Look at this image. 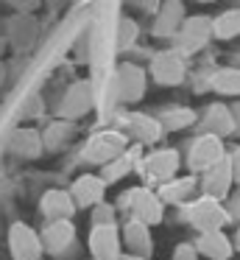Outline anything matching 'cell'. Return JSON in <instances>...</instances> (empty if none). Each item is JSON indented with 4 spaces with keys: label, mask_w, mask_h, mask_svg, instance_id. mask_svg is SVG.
Instances as JSON below:
<instances>
[{
    "label": "cell",
    "mask_w": 240,
    "mask_h": 260,
    "mask_svg": "<svg viewBox=\"0 0 240 260\" xmlns=\"http://www.w3.org/2000/svg\"><path fill=\"white\" fill-rule=\"evenodd\" d=\"M117 3H100L95 6L87 28V62H89V81L95 87V107L100 115H109L117 109L115 98V70H117Z\"/></svg>",
    "instance_id": "6da1fadb"
},
{
    "label": "cell",
    "mask_w": 240,
    "mask_h": 260,
    "mask_svg": "<svg viewBox=\"0 0 240 260\" xmlns=\"http://www.w3.org/2000/svg\"><path fill=\"white\" fill-rule=\"evenodd\" d=\"M128 146H131V140H128L120 129H98L95 135H89L87 143H84L81 159L89 165L104 168V165H109L112 159H117L120 154H126Z\"/></svg>",
    "instance_id": "7a4b0ae2"
},
{
    "label": "cell",
    "mask_w": 240,
    "mask_h": 260,
    "mask_svg": "<svg viewBox=\"0 0 240 260\" xmlns=\"http://www.w3.org/2000/svg\"><path fill=\"white\" fill-rule=\"evenodd\" d=\"M117 207L126 210L128 218H137L148 226L162 224V218H165V204H162V199L151 187H143V185L123 190L120 199H117Z\"/></svg>",
    "instance_id": "3957f363"
},
{
    "label": "cell",
    "mask_w": 240,
    "mask_h": 260,
    "mask_svg": "<svg viewBox=\"0 0 240 260\" xmlns=\"http://www.w3.org/2000/svg\"><path fill=\"white\" fill-rule=\"evenodd\" d=\"M184 215H187V221L198 230V235H204V232H218V230H223V224L232 221L229 210L210 196L190 199L187 207H184Z\"/></svg>",
    "instance_id": "277c9868"
},
{
    "label": "cell",
    "mask_w": 240,
    "mask_h": 260,
    "mask_svg": "<svg viewBox=\"0 0 240 260\" xmlns=\"http://www.w3.org/2000/svg\"><path fill=\"white\" fill-rule=\"evenodd\" d=\"M115 129H120L123 135L131 140L137 146H151V143H156L162 137V123L159 118H154V115H145V112H134V109H126V112L117 115V126Z\"/></svg>",
    "instance_id": "5b68a950"
},
{
    "label": "cell",
    "mask_w": 240,
    "mask_h": 260,
    "mask_svg": "<svg viewBox=\"0 0 240 260\" xmlns=\"http://www.w3.org/2000/svg\"><path fill=\"white\" fill-rule=\"evenodd\" d=\"M145 87H148V73L134 62H120L115 70V98L117 107L120 104H137L143 101Z\"/></svg>",
    "instance_id": "8992f818"
},
{
    "label": "cell",
    "mask_w": 240,
    "mask_h": 260,
    "mask_svg": "<svg viewBox=\"0 0 240 260\" xmlns=\"http://www.w3.org/2000/svg\"><path fill=\"white\" fill-rule=\"evenodd\" d=\"M9 254L11 260H42L45 257V246H42V235L33 230L25 221H14L9 226Z\"/></svg>",
    "instance_id": "52a82bcc"
},
{
    "label": "cell",
    "mask_w": 240,
    "mask_h": 260,
    "mask_svg": "<svg viewBox=\"0 0 240 260\" xmlns=\"http://www.w3.org/2000/svg\"><path fill=\"white\" fill-rule=\"evenodd\" d=\"M179 165H182V157H179L176 148H156V151H148L143 157L140 171H143L145 182L165 185V182L179 176Z\"/></svg>",
    "instance_id": "ba28073f"
},
{
    "label": "cell",
    "mask_w": 240,
    "mask_h": 260,
    "mask_svg": "<svg viewBox=\"0 0 240 260\" xmlns=\"http://www.w3.org/2000/svg\"><path fill=\"white\" fill-rule=\"evenodd\" d=\"M226 159V148H223V140L215 135H201L193 140V146H190L187 151V168L193 171V174H207L210 168H215L218 162H223Z\"/></svg>",
    "instance_id": "9c48e42d"
},
{
    "label": "cell",
    "mask_w": 240,
    "mask_h": 260,
    "mask_svg": "<svg viewBox=\"0 0 240 260\" xmlns=\"http://www.w3.org/2000/svg\"><path fill=\"white\" fill-rule=\"evenodd\" d=\"M95 107V87L89 79H78L73 81L70 87L64 90L61 95V104H59V115L67 120H78L84 118L87 112H92Z\"/></svg>",
    "instance_id": "30bf717a"
},
{
    "label": "cell",
    "mask_w": 240,
    "mask_h": 260,
    "mask_svg": "<svg viewBox=\"0 0 240 260\" xmlns=\"http://www.w3.org/2000/svg\"><path fill=\"white\" fill-rule=\"evenodd\" d=\"M87 249L92 260H123V238L117 224L92 226L87 235Z\"/></svg>",
    "instance_id": "8fae6325"
},
{
    "label": "cell",
    "mask_w": 240,
    "mask_h": 260,
    "mask_svg": "<svg viewBox=\"0 0 240 260\" xmlns=\"http://www.w3.org/2000/svg\"><path fill=\"white\" fill-rule=\"evenodd\" d=\"M184 73H187V68H184V56L176 51V48H173V51L154 53V59H151V64H148V76L156 81V84H162V87L182 84Z\"/></svg>",
    "instance_id": "7c38bea8"
},
{
    "label": "cell",
    "mask_w": 240,
    "mask_h": 260,
    "mask_svg": "<svg viewBox=\"0 0 240 260\" xmlns=\"http://www.w3.org/2000/svg\"><path fill=\"white\" fill-rule=\"evenodd\" d=\"M212 37V20L207 14H193V17H184L182 28L176 34V51L182 56L195 53L198 48H204Z\"/></svg>",
    "instance_id": "4fadbf2b"
},
{
    "label": "cell",
    "mask_w": 240,
    "mask_h": 260,
    "mask_svg": "<svg viewBox=\"0 0 240 260\" xmlns=\"http://www.w3.org/2000/svg\"><path fill=\"white\" fill-rule=\"evenodd\" d=\"M106 182L100 179V174H81L73 179V185L67 187L76 202L78 210H95L98 204L106 202Z\"/></svg>",
    "instance_id": "5bb4252c"
},
{
    "label": "cell",
    "mask_w": 240,
    "mask_h": 260,
    "mask_svg": "<svg viewBox=\"0 0 240 260\" xmlns=\"http://www.w3.org/2000/svg\"><path fill=\"white\" fill-rule=\"evenodd\" d=\"M76 210H78L76 202H73L70 190H64V187H50L39 199V213L48 224L50 221H73Z\"/></svg>",
    "instance_id": "9a60e30c"
},
{
    "label": "cell",
    "mask_w": 240,
    "mask_h": 260,
    "mask_svg": "<svg viewBox=\"0 0 240 260\" xmlns=\"http://www.w3.org/2000/svg\"><path fill=\"white\" fill-rule=\"evenodd\" d=\"M120 238H123V246L128 249L126 254H137V257H151L154 252V238H151V226L143 224L137 218H128L120 230Z\"/></svg>",
    "instance_id": "2e32d148"
},
{
    "label": "cell",
    "mask_w": 240,
    "mask_h": 260,
    "mask_svg": "<svg viewBox=\"0 0 240 260\" xmlns=\"http://www.w3.org/2000/svg\"><path fill=\"white\" fill-rule=\"evenodd\" d=\"M39 235H42V246L48 254H64L76 243V224L73 221H50Z\"/></svg>",
    "instance_id": "e0dca14e"
},
{
    "label": "cell",
    "mask_w": 240,
    "mask_h": 260,
    "mask_svg": "<svg viewBox=\"0 0 240 260\" xmlns=\"http://www.w3.org/2000/svg\"><path fill=\"white\" fill-rule=\"evenodd\" d=\"M232 182H234V176H232V165H229V157H226L215 168L201 174V190H204V196L215 199V202H223L229 196V190H232Z\"/></svg>",
    "instance_id": "ac0fdd59"
},
{
    "label": "cell",
    "mask_w": 240,
    "mask_h": 260,
    "mask_svg": "<svg viewBox=\"0 0 240 260\" xmlns=\"http://www.w3.org/2000/svg\"><path fill=\"white\" fill-rule=\"evenodd\" d=\"M143 157H145V154H143V146H137V143H134V146H128L126 154H120V157L112 159L109 165H104L98 174H100V179H104L106 185H117V182L126 179V176L131 174L134 168H140Z\"/></svg>",
    "instance_id": "d6986e66"
},
{
    "label": "cell",
    "mask_w": 240,
    "mask_h": 260,
    "mask_svg": "<svg viewBox=\"0 0 240 260\" xmlns=\"http://www.w3.org/2000/svg\"><path fill=\"white\" fill-rule=\"evenodd\" d=\"M195 252H198L201 257H207V260H232L234 241L223 230L204 232V235H198V241H195Z\"/></svg>",
    "instance_id": "ffe728a7"
},
{
    "label": "cell",
    "mask_w": 240,
    "mask_h": 260,
    "mask_svg": "<svg viewBox=\"0 0 240 260\" xmlns=\"http://www.w3.org/2000/svg\"><path fill=\"white\" fill-rule=\"evenodd\" d=\"M182 23H184L182 3H162L156 17H154V25H151V34L154 37H176Z\"/></svg>",
    "instance_id": "44dd1931"
},
{
    "label": "cell",
    "mask_w": 240,
    "mask_h": 260,
    "mask_svg": "<svg viewBox=\"0 0 240 260\" xmlns=\"http://www.w3.org/2000/svg\"><path fill=\"white\" fill-rule=\"evenodd\" d=\"M195 185H198V179H195V174L176 176V179H170V182H165V185H159V190H156V196L162 199V204H184L190 196H193Z\"/></svg>",
    "instance_id": "7402d4cb"
},
{
    "label": "cell",
    "mask_w": 240,
    "mask_h": 260,
    "mask_svg": "<svg viewBox=\"0 0 240 260\" xmlns=\"http://www.w3.org/2000/svg\"><path fill=\"white\" fill-rule=\"evenodd\" d=\"M204 126H207V135H215L221 140L226 135H232V132H237L234 129V118H232V107H226V104H212L204 115Z\"/></svg>",
    "instance_id": "603a6c76"
},
{
    "label": "cell",
    "mask_w": 240,
    "mask_h": 260,
    "mask_svg": "<svg viewBox=\"0 0 240 260\" xmlns=\"http://www.w3.org/2000/svg\"><path fill=\"white\" fill-rule=\"evenodd\" d=\"M212 37L215 40H234V37H240V9H229V12L212 17Z\"/></svg>",
    "instance_id": "cb8c5ba5"
},
{
    "label": "cell",
    "mask_w": 240,
    "mask_h": 260,
    "mask_svg": "<svg viewBox=\"0 0 240 260\" xmlns=\"http://www.w3.org/2000/svg\"><path fill=\"white\" fill-rule=\"evenodd\" d=\"M210 87L221 95H240V68H221L212 73Z\"/></svg>",
    "instance_id": "d4e9b609"
},
{
    "label": "cell",
    "mask_w": 240,
    "mask_h": 260,
    "mask_svg": "<svg viewBox=\"0 0 240 260\" xmlns=\"http://www.w3.org/2000/svg\"><path fill=\"white\" fill-rule=\"evenodd\" d=\"M195 120V112L187 107H170L159 115V123L165 132H176V129H187L190 123Z\"/></svg>",
    "instance_id": "484cf974"
},
{
    "label": "cell",
    "mask_w": 240,
    "mask_h": 260,
    "mask_svg": "<svg viewBox=\"0 0 240 260\" xmlns=\"http://www.w3.org/2000/svg\"><path fill=\"white\" fill-rule=\"evenodd\" d=\"M11 148H20L25 157H37L42 151V137L37 129H17L11 135Z\"/></svg>",
    "instance_id": "4316f807"
},
{
    "label": "cell",
    "mask_w": 240,
    "mask_h": 260,
    "mask_svg": "<svg viewBox=\"0 0 240 260\" xmlns=\"http://www.w3.org/2000/svg\"><path fill=\"white\" fill-rule=\"evenodd\" d=\"M137 23H134L131 17H120L117 20V51H126V48H131L134 42H137Z\"/></svg>",
    "instance_id": "83f0119b"
},
{
    "label": "cell",
    "mask_w": 240,
    "mask_h": 260,
    "mask_svg": "<svg viewBox=\"0 0 240 260\" xmlns=\"http://www.w3.org/2000/svg\"><path fill=\"white\" fill-rule=\"evenodd\" d=\"M115 213H117V207H112L109 202L98 204V207L92 210V226H106V224H115Z\"/></svg>",
    "instance_id": "f1b7e54d"
},
{
    "label": "cell",
    "mask_w": 240,
    "mask_h": 260,
    "mask_svg": "<svg viewBox=\"0 0 240 260\" xmlns=\"http://www.w3.org/2000/svg\"><path fill=\"white\" fill-rule=\"evenodd\" d=\"M198 257H201V254L195 252L193 243H179L176 252H173V260H198Z\"/></svg>",
    "instance_id": "f546056e"
},
{
    "label": "cell",
    "mask_w": 240,
    "mask_h": 260,
    "mask_svg": "<svg viewBox=\"0 0 240 260\" xmlns=\"http://www.w3.org/2000/svg\"><path fill=\"white\" fill-rule=\"evenodd\" d=\"M226 157H229V165H232L234 182L240 185V148H232V154H226Z\"/></svg>",
    "instance_id": "4dcf8cb0"
},
{
    "label": "cell",
    "mask_w": 240,
    "mask_h": 260,
    "mask_svg": "<svg viewBox=\"0 0 240 260\" xmlns=\"http://www.w3.org/2000/svg\"><path fill=\"white\" fill-rule=\"evenodd\" d=\"M232 118H234V129L240 132V104H234V107H232Z\"/></svg>",
    "instance_id": "1f68e13d"
},
{
    "label": "cell",
    "mask_w": 240,
    "mask_h": 260,
    "mask_svg": "<svg viewBox=\"0 0 240 260\" xmlns=\"http://www.w3.org/2000/svg\"><path fill=\"white\" fill-rule=\"evenodd\" d=\"M234 252H240V230H237V235H234Z\"/></svg>",
    "instance_id": "d6a6232c"
},
{
    "label": "cell",
    "mask_w": 240,
    "mask_h": 260,
    "mask_svg": "<svg viewBox=\"0 0 240 260\" xmlns=\"http://www.w3.org/2000/svg\"><path fill=\"white\" fill-rule=\"evenodd\" d=\"M123 260H145V257H137V254H123Z\"/></svg>",
    "instance_id": "836d02e7"
}]
</instances>
